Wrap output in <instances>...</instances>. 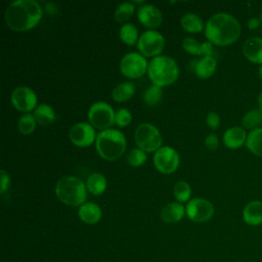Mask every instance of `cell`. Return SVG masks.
Here are the masks:
<instances>
[{"label": "cell", "instance_id": "9", "mask_svg": "<svg viewBox=\"0 0 262 262\" xmlns=\"http://www.w3.org/2000/svg\"><path fill=\"white\" fill-rule=\"evenodd\" d=\"M156 169L163 174H171L175 172L180 163L179 154L175 148L169 145L161 146L152 157Z\"/></svg>", "mask_w": 262, "mask_h": 262}, {"label": "cell", "instance_id": "11", "mask_svg": "<svg viewBox=\"0 0 262 262\" xmlns=\"http://www.w3.org/2000/svg\"><path fill=\"white\" fill-rule=\"evenodd\" d=\"M214 205L206 199L194 198L188 201L185 213L193 222H206L214 215Z\"/></svg>", "mask_w": 262, "mask_h": 262}, {"label": "cell", "instance_id": "22", "mask_svg": "<svg viewBox=\"0 0 262 262\" xmlns=\"http://www.w3.org/2000/svg\"><path fill=\"white\" fill-rule=\"evenodd\" d=\"M37 124H40L42 126H46L51 124L55 120V112L52 108L51 105L47 103H40L37 105V107L34 110L33 113Z\"/></svg>", "mask_w": 262, "mask_h": 262}, {"label": "cell", "instance_id": "12", "mask_svg": "<svg viewBox=\"0 0 262 262\" xmlns=\"http://www.w3.org/2000/svg\"><path fill=\"white\" fill-rule=\"evenodd\" d=\"M10 100L14 108L19 112L29 113L37 107L38 97L36 92L28 86H18L14 88L10 95Z\"/></svg>", "mask_w": 262, "mask_h": 262}, {"label": "cell", "instance_id": "36", "mask_svg": "<svg viewBox=\"0 0 262 262\" xmlns=\"http://www.w3.org/2000/svg\"><path fill=\"white\" fill-rule=\"evenodd\" d=\"M206 122L211 129H217L220 125V117L216 112H210L206 117Z\"/></svg>", "mask_w": 262, "mask_h": 262}, {"label": "cell", "instance_id": "4", "mask_svg": "<svg viewBox=\"0 0 262 262\" xmlns=\"http://www.w3.org/2000/svg\"><path fill=\"white\" fill-rule=\"evenodd\" d=\"M54 192L61 203L72 207H80L87 198L86 184L76 176H63L57 180Z\"/></svg>", "mask_w": 262, "mask_h": 262}, {"label": "cell", "instance_id": "3", "mask_svg": "<svg viewBox=\"0 0 262 262\" xmlns=\"http://www.w3.org/2000/svg\"><path fill=\"white\" fill-rule=\"evenodd\" d=\"M126 146L127 141L124 133L114 128L101 130L95 139L96 151L107 161H114L123 156Z\"/></svg>", "mask_w": 262, "mask_h": 262}, {"label": "cell", "instance_id": "32", "mask_svg": "<svg viewBox=\"0 0 262 262\" xmlns=\"http://www.w3.org/2000/svg\"><path fill=\"white\" fill-rule=\"evenodd\" d=\"M146 152L139 147L132 148L128 155H127V161L128 163L133 167H139L142 166L146 161Z\"/></svg>", "mask_w": 262, "mask_h": 262}, {"label": "cell", "instance_id": "35", "mask_svg": "<svg viewBox=\"0 0 262 262\" xmlns=\"http://www.w3.org/2000/svg\"><path fill=\"white\" fill-rule=\"evenodd\" d=\"M205 145L210 150H215L219 146V138L215 133H209L205 138Z\"/></svg>", "mask_w": 262, "mask_h": 262}, {"label": "cell", "instance_id": "31", "mask_svg": "<svg viewBox=\"0 0 262 262\" xmlns=\"http://www.w3.org/2000/svg\"><path fill=\"white\" fill-rule=\"evenodd\" d=\"M162 96H163L162 87L152 84L145 89L143 93V100L148 105H157L161 101Z\"/></svg>", "mask_w": 262, "mask_h": 262}, {"label": "cell", "instance_id": "37", "mask_svg": "<svg viewBox=\"0 0 262 262\" xmlns=\"http://www.w3.org/2000/svg\"><path fill=\"white\" fill-rule=\"evenodd\" d=\"M0 178H1V183H0V192L3 194L10 186V176L9 174L4 170L2 169L0 171Z\"/></svg>", "mask_w": 262, "mask_h": 262}, {"label": "cell", "instance_id": "30", "mask_svg": "<svg viewBox=\"0 0 262 262\" xmlns=\"http://www.w3.org/2000/svg\"><path fill=\"white\" fill-rule=\"evenodd\" d=\"M173 193L179 203L187 202L191 194L190 185L184 180H179L175 183L173 187Z\"/></svg>", "mask_w": 262, "mask_h": 262}, {"label": "cell", "instance_id": "18", "mask_svg": "<svg viewBox=\"0 0 262 262\" xmlns=\"http://www.w3.org/2000/svg\"><path fill=\"white\" fill-rule=\"evenodd\" d=\"M101 209L100 207L92 202L84 203L79 207L78 210V216L79 218L87 223V224H94L97 223L101 219Z\"/></svg>", "mask_w": 262, "mask_h": 262}, {"label": "cell", "instance_id": "17", "mask_svg": "<svg viewBox=\"0 0 262 262\" xmlns=\"http://www.w3.org/2000/svg\"><path fill=\"white\" fill-rule=\"evenodd\" d=\"M243 219L251 226L262 224V202L252 201L248 203L243 210Z\"/></svg>", "mask_w": 262, "mask_h": 262}, {"label": "cell", "instance_id": "7", "mask_svg": "<svg viewBox=\"0 0 262 262\" xmlns=\"http://www.w3.org/2000/svg\"><path fill=\"white\" fill-rule=\"evenodd\" d=\"M115 114L113 106L105 101H95L88 110L87 117L89 123L97 129H108L115 123Z\"/></svg>", "mask_w": 262, "mask_h": 262}, {"label": "cell", "instance_id": "39", "mask_svg": "<svg viewBox=\"0 0 262 262\" xmlns=\"http://www.w3.org/2000/svg\"><path fill=\"white\" fill-rule=\"evenodd\" d=\"M260 23H261V19L258 18V17H251L249 20H248V28L250 30H254V29H257L259 26H260Z\"/></svg>", "mask_w": 262, "mask_h": 262}, {"label": "cell", "instance_id": "10", "mask_svg": "<svg viewBox=\"0 0 262 262\" xmlns=\"http://www.w3.org/2000/svg\"><path fill=\"white\" fill-rule=\"evenodd\" d=\"M137 49L144 56H158L165 47L164 36L156 30L144 31L137 41Z\"/></svg>", "mask_w": 262, "mask_h": 262}, {"label": "cell", "instance_id": "25", "mask_svg": "<svg viewBox=\"0 0 262 262\" xmlns=\"http://www.w3.org/2000/svg\"><path fill=\"white\" fill-rule=\"evenodd\" d=\"M246 146L252 154L262 158V128L250 131L247 136Z\"/></svg>", "mask_w": 262, "mask_h": 262}, {"label": "cell", "instance_id": "1", "mask_svg": "<svg viewBox=\"0 0 262 262\" xmlns=\"http://www.w3.org/2000/svg\"><path fill=\"white\" fill-rule=\"evenodd\" d=\"M43 15L39 2L35 0H15L5 9L4 20L8 28L16 32L33 29Z\"/></svg>", "mask_w": 262, "mask_h": 262}, {"label": "cell", "instance_id": "24", "mask_svg": "<svg viewBox=\"0 0 262 262\" xmlns=\"http://www.w3.org/2000/svg\"><path fill=\"white\" fill-rule=\"evenodd\" d=\"M180 25L189 33H199L204 30L203 19L193 12L184 13L180 18Z\"/></svg>", "mask_w": 262, "mask_h": 262}, {"label": "cell", "instance_id": "28", "mask_svg": "<svg viewBox=\"0 0 262 262\" xmlns=\"http://www.w3.org/2000/svg\"><path fill=\"white\" fill-rule=\"evenodd\" d=\"M243 126L247 129H257L262 126V112L260 110H252L243 117Z\"/></svg>", "mask_w": 262, "mask_h": 262}, {"label": "cell", "instance_id": "33", "mask_svg": "<svg viewBox=\"0 0 262 262\" xmlns=\"http://www.w3.org/2000/svg\"><path fill=\"white\" fill-rule=\"evenodd\" d=\"M183 49L192 55H203L202 43L192 37H185L182 40Z\"/></svg>", "mask_w": 262, "mask_h": 262}, {"label": "cell", "instance_id": "2", "mask_svg": "<svg viewBox=\"0 0 262 262\" xmlns=\"http://www.w3.org/2000/svg\"><path fill=\"white\" fill-rule=\"evenodd\" d=\"M238 20L227 12L213 14L205 25V36L212 44L226 46L235 42L241 36Z\"/></svg>", "mask_w": 262, "mask_h": 262}, {"label": "cell", "instance_id": "38", "mask_svg": "<svg viewBox=\"0 0 262 262\" xmlns=\"http://www.w3.org/2000/svg\"><path fill=\"white\" fill-rule=\"evenodd\" d=\"M202 51L204 56H213V45L210 41L202 43Z\"/></svg>", "mask_w": 262, "mask_h": 262}, {"label": "cell", "instance_id": "13", "mask_svg": "<svg viewBox=\"0 0 262 262\" xmlns=\"http://www.w3.org/2000/svg\"><path fill=\"white\" fill-rule=\"evenodd\" d=\"M94 127L87 122H78L69 130V138L72 143L80 147H86L92 144L96 139Z\"/></svg>", "mask_w": 262, "mask_h": 262}, {"label": "cell", "instance_id": "23", "mask_svg": "<svg viewBox=\"0 0 262 262\" xmlns=\"http://www.w3.org/2000/svg\"><path fill=\"white\" fill-rule=\"evenodd\" d=\"M106 185H107L106 178L101 173L95 172L90 174L87 177L86 187H87V190L90 191L92 194H95V195L101 194L102 192H104Z\"/></svg>", "mask_w": 262, "mask_h": 262}, {"label": "cell", "instance_id": "15", "mask_svg": "<svg viewBox=\"0 0 262 262\" xmlns=\"http://www.w3.org/2000/svg\"><path fill=\"white\" fill-rule=\"evenodd\" d=\"M242 51L248 60L262 64V38H248L243 44Z\"/></svg>", "mask_w": 262, "mask_h": 262}, {"label": "cell", "instance_id": "16", "mask_svg": "<svg viewBox=\"0 0 262 262\" xmlns=\"http://www.w3.org/2000/svg\"><path fill=\"white\" fill-rule=\"evenodd\" d=\"M246 131L238 126L228 128L223 134V143L230 149L239 148L247 140Z\"/></svg>", "mask_w": 262, "mask_h": 262}, {"label": "cell", "instance_id": "27", "mask_svg": "<svg viewBox=\"0 0 262 262\" xmlns=\"http://www.w3.org/2000/svg\"><path fill=\"white\" fill-rule=\"evenodd\" d=\"M135 10V5L133 2L126 1L120 3L114 13V17L118 23H124L128 20L134 13Z\"/></svg>", "mask_w": 262, "mask_h": 262}, {"label": "cell", "instance_id": "19", "mask_svg": "<svg viewBox=\"0 0 262 262\" xmlns=\"http://www.w3.org/2000/svg\"><path fill=\"white\" fill-rule=\"evenodd\" d=\"M185 214L184 207L179 202H172L167 204L161 210L160 216L164 222L175 223L183 218Z\"/></svg>", "mask_w": 262, "mask_h": 262}, {"label": "cell", "instance_id": "14", "mask_svg": "<svg viewBox=\"0 0 262 262\" xmlns=\"http://www.w3.org/2000/svg\"><path fill=\"white\" fill-rule=\"evenodd\" d=\"M137 18L144 27L155 29L161 26L163 14L157 6L144 3L137 9Z\"/></svg>", "mask_w": 262, "mask_h": 262}, {"label": "cell", "instance_id": "6", "mask_svg": "<svg viewBox=\"0 0 262 262\" xmlns=\"http://www.w3.org/2000/svg\"><path fill=\"white\" fill-rule=\"evenodd\" d=\"M134 139L137 147L145 152L157 151L163 143L162 134L159 129L150 123L139 124L134 132Z\"/></svg>", "mask_w": 262, "mask_h": 262}, {"label": "cell", "instance_id": "34", "mask_svg": "<svg viewBox=\"0 0 262 262\" xmlns=\"http://www.w3.org/2000/svg\"><path fill=\"white\" fill-rule=\"evenodd\" d=\"M132 121L131 112L125 107L119 108L115 114V123L120 127L128 126Z\"/></svg>", "mask_w": 262, "mask_h": 262}, {"label": "cell", "instance_id": "26", "mask_svg": "<svg viewBox=\"0 0 262 262\" xmlns=\"http://www.w3.org/2000/svg\"><path fill=\"white\" fill-rule=\"evenodd\" d=\"M119 37L125 44L132 46L134 44H137V41L139 39L138 30L136 26L132 23L123 24L119 30Z\"/></svg>", "mask_w": 262, "mask_h": 262}, {"label": "cell", "instance_id": "5", "mask_svg": "<svg viewBox=\"0 0 262 262\" xmlns=\"http://www.w3.org/2000/svg\"><path fill=\"white\" fill-rule=\"evenodd\" d=\"M147 75L154 85L163 87L174 83L179 75L177 62L168 55H158L150 59Z\"/></svg>", "mask_w": 262, "mask_h": 262}, {"label": "cell", "instance_id": "40", "mask_svg": "<svg viewBox=\"0 0 262 262\" xmlns=\"http://www.w3.org/2000/svg\"><path fill=\"white\" fill-rule=\"evenodd\" d=\"M258 103H259V106H260V111L262 112V91L259 93V95H258Z\"/></svg>", "mask_w": 262, "mask_h": 262}, {"label": "cell", "instance_id": "29", "mask_svg": "<svg viewBox=\"0 0 262 262\" xmlns=\"http://www.w3.org/2000/svg\"><path fill=\"white\" fill-rule=\"evenodd\" d=\"M37 122L33 114L26 113L21 115L17 121V129L21 134H31L36 128Z\"/></svg>", "mask_w": 262, "mask_h": 262}, {"label": "cell", "instance_id": "42", "mask_svg": "<svg viewBox=\"0 0 262 262\" xmlns=\"http://www.w3.org/2000/svg\"><path fill=\"white\" fill-rule=\"evenodd\" d=\"M261 19H262V11H261Z\"/></svg>", "mask_w": 262, "mask_h": 262}, {"label": "cell", "instance_id": "8", "mask_svg": "<svg viewBox=\"0 0 262 262\" xmlns=\"http://www.w3.org/2000/svg\"><path fill=\"white\" fill-rule=\"evenodd\" d=\"M120 72L128 78L136 79L143 76L148 68L147 60L140 52L132 51L126 53L119 63Z\"/></svg>", "mask_w": 262, "mask_h": 262}, {"label": "cell", "instance_id": "21", "mask_svg": "<svg viewBox=\"0 0 262 262\" xmlns=\"http://www.w3.org/2000/svg\"><path fill=\"white\" fill-rule=\"evenodd\" d=\"M135 85L132 82H121L112 90V97L115 101L123 102L129 100L135 93Z\"/></svg>", "mask_w": 262, "mask_h": 262}, {"label": "cell", "instance_id": "20", "mask_svg": "<svg viewBox=\"0 0 262 262\" xmlns=\"http://www.w3.org/2000/svg\"><path fill=\"white\" fill-rule=\"evenodd\" d=\"M217 68V60L214 56H203L196 60L194 73L199 78L207 79L211 77Z\"/></svg>", "mask_w": 262, "mask_h": 262}, {"label": "cell", "instance_id": "41", "mask_svg": "<svg viewBox=\"0 0 262 262\" xmlns=\"http://www.w3.org/2000/svg\"><path fill=\"white\" fill-rule=\"evenodd\" d=\"M258 75H259V77L262 79V64L259 67V70H258Z\"/></svg>", "mask_w": 262, "mask_h": 262}]
</instances>
